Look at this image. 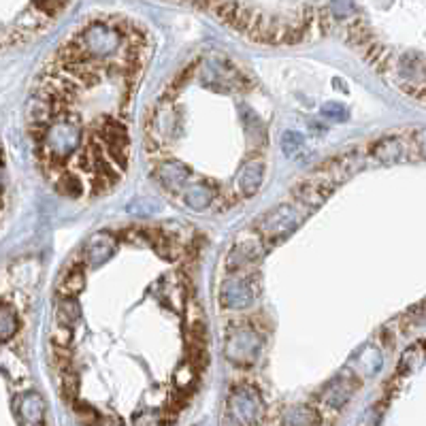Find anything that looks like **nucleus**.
<instances>
[{
	"instance_id": "nucleus-12",
	"label": "nucleus",
	"mask_w": 426,
	"mask_h": 426,
	"mask_svg": "<svg viewBox=\"0 0 426 426\" xmlns=\"http://www.w3.org/2000/svg\"><path fill=\"white\" fill-rule=\"evenodd\" d=\"M115 252V241L109 235H94L86 247V254L90 264L98 267L100 262H105L107 258H111Z\"/></svg>"
},
{
	"instance_id": "nucleus-6",
	"label": "nucleus",
	"mask_w": 426,
	"mask_h": 426,
	"mask_svg": "<svg viewBox=\"0 0 426 426\" xmlns=\"http://www.w3.org/2000/svg\"><path fill=\"white\" fill-rule=\"evenodd\" d=\"M229 409L233 414H237V418L241 422H254L256 416L260 414L262 409V403H260V396L254 392V390H247V388H239L235 390L231 396H229Z\"/></svg>"
},
{
	"instance_id": "nucleus-21",
	"label": "nucleus",
	"mask_w": 426,
	"mask_h": 426,
	"mask_svg": "<svg viewBox=\"0 0 426 426\" xmlns=\"http://www.w3.org/2000/svg\"><path fill=\"white\" fill-rule=\"evenodd\" d=\"M62 392L66 398H75V394H77V378L75 375H66L64 378V384H62Z\"/></svg>"
},
{
	"instance_id": "nucleus-1",
	"label": "nucleus",
	"mask_w": 426,
	"mask_h": 426,
	"mask_svg": "<svg viewBox=\"0 0 426 426\" xmlns=\"http://www.w3.org/2000/svg\"><path fill=\"white\" fill-rule=\"evenodd\" d=\"M186 3L211 11L220 21L229 23V26L247 35L249 39H254L258 32L280 23L264 5L269 0H186ZM273 3H278L282 15L290 26L303 30L305 35H313L320 28L322 11L331 7L318 5V0H273Z\"/></svg>"
},
{
	"instance_id": "nucleus-4",
	"label": "nucleus",
	"mask_w": 426,
	"mask_h": 426,
	"mask_svg": "<svg viewBox=\"0 0 426 426\" xmlns=\"http://www.w3.org/2000/svg\"><path fill=\"white\" fill-rule=\"evenodd\" d=\"M369 156L378 162L392 164V162H405L409 158H416L412 137H400V135H388L378 141H373L369 147Z\"/></svg>"
},
{
	"instance_id": "nucleus-19",
	"label": "nucleus",
	"mask_w": 426,
	"mask_h": 426,
	"mask_svg": "<svg viewBox=\"0 0 426 426\" xmlns=\"http://www.w3.org/2000/svg\"><path fill=\"white\" fill-rule=\"evenodd\" d=\"M412 137V143H414V152H416V158H422L426 160V128H418V130H412L409 133Z\"/></svg>"
},
{
	"instance_id": "nucleus-10",
	"label": "nucleus",
	"mask_w": 426,
	"mask_h": 426,
	"mask_svg": "<svg viewBox=\"0 0 426 426\" xmlns=\"http://www.w3.org/2000/svg\"><path fill=\"white\" fill-rule=\"evenodd\" d=\"M260 256H262V249H260L258 241H254V239L252 241H239L226 258V269L231 273L241 271L247 264H254Z\"/></svg>"
},
{
	"instance_id": "nucleus-17",
	"label": "nucleus",
	"mask_w": 426,
	"mask_h": 426,
	"mask_svg": "<svg viewBox=\"0 0 426 426\" xmlns=\"http://www.w3.org/2000/svg\"><path fill=\"white\" fill-rule=\"evenodd\" d=\"M58 318H60L62 324H66V327H68V324H72L75 320L79 318V305L75 303L70 296H66L62 303L58 305Z\"/></svg>"
},
{
	"instance_id": "nucleus-14",
	"label": "nucleus",
	"mask_w": 426,
	"mask_h": 426,
	"mask_svg": "<svg viewBox=\"0 0 426 426\" xmlns=\"http://www.w3.org/2000/svg\"><path fill=\"white\" fill-rule=\"evenodd\" d=\"M213 203V190L203 188V186H196L186 194V205L194 211H203Z\"/></svg>"
},
{
	"instance_id": "nucleus-3",
	"label": "nucleus",
	"mask_w": 426,
	"mask_h": 426,
	"mask_svg": "<svg viewBox=\"0 0 426 426\" xmlns=\"http://www.w3.org/2000/svg\"><path fill=\"white\" fill-rule=\"evenodd\" d=\"M335 188H337V184L331 177H327L324 173L318 171L316 175H311V177L303 180L292 188V198L296 200L298 207L313 211L327 203L329 196L335 192Z\"/></svg>"
},
{
	"instance_id": "nucleus-18",
	"label": "nucleus",
	"mask_w": 426,
	"mask_h": 426,
	"mask_svg": "<svg viewBox=\"0 0 426 426\" xmlns=\"http://www.w3.org/2000/svg\"><path fill=\"white\" fill-rule=\"evenodd\" d=\"M303 143H305V139H303V135H300V133H296V130L284 133V137H282V152L286 156H294L298 149L303 147Z\"/></svg>"
},
{
	"instance_id": "nucleus-5",
	"label": "nucleus",
	"mask_w": 426,
	"mask_h": 426,
	"mask_svg": "<svg viewBox=\"0 0 426 426\" xmlns=\"http://www.w3.org/2000/svg\"><path fill=\"white\" fill-rule=\"evenodd\" d=\"M254 300V286L249 278L226 280L220 290V305L224 309H245Z\"/></svg>"
},
{
	"instance_id": "nucleus-15",
	"label": "nucleus",
	"mask_w": 426,
	"mask_h": 426,
	"mask_svg": "<svg viewBox=\"0 0 426 426\" xmlns=\"http://www.w3.org/2000/svg\"><path fill=\"white\" fill-rule=\"evenodd\" d=\"M17 316H15V311L9 307V305H5L3 307V313H0V339H3V343H7L15 333H17Z\"/></svg>"
},
{
	"instance_id": "nucleus-20",
	"label": "nucleus",
	"mask_w": 426,
	"mask_h": 426,
	"mask_svg": "<svg viewBox=\"0 0 426 426\" xmlns=\"http://www.w3.org/2000/svg\"><path fill=\"white\" fill-rule=\"evenodd\" d=\"M322 115L331 117V119H341V117H345V109L337 103H329V105L322 107Z\"/></svg>"
},
{
	"instance_id": "nucleus-7",
	"label": "nucleus",
	"mask_w": 426,
	"mask_h": 426,
	"mask_svg": "<svg viewBox=\"0 0 426 426\" xmlns=\"http://www.w3.org/2000/svg\"><path fill=\"white\" fill-rule=\"evenodd\" d=\"M258 347H260V343H258L256 333H252V331H239V333L231 339L226 354H229V358H231L233 362L249 365V362L256 358Z\"/></svg>"
},
{
	"instance_id": "nucleus-2",
	"label": "nucleus",
	"mask_w": 426,
	"mask_h": 426,
	"mask_svg": "<svg viewBox=\"0 0 426 426\" xmlns=\"http://www.w3.org/2000/svg\"><path fill=\"white\" fill-rule=\"evenodd\" d=\"M300 220H303V215L296 211V207L280 205L258 222V231L262 233L269 245H278L300 226Z\"/></svg>"
},
{
	"instance_id": "nucleus-16",
	"label": "nucleus",
	"mask_w": 426,
	"mask_h": 426,
	"mask_svg": "<svg viewBox=\"0 0 426 426\" xmlns=\"http://www.w3.org/2000/svg\"><path fill=\"white\" fill-rule=\"evenodd\" d=\"M84 288H86V275H84L81 269H75L64 278L60 290H62L64 296H75V294H79Z\"/></svg>"
},
{
	"instance_id": "nucleus-8",
	"label": "nucleus",
	"mask_w": 426,
	"mask_h": 426,
	"mask_svg": "<svg viewBox=\"0 0 426 426\" xmlns=\"http://www.w3.org/2000/svg\"><path fill=\"white\" fill-rule=\"evenodd\" d=\"M19 422L26 426H37L45 422V400L39 392H28L17 398Z\"/></svg>"
},
{
	"instance_id": "nucleus-13",
	"label": "nucleus",
	"mask_w": 426,
	"mask_h": 426,
	"mask_svg": "<svg viewBox=\"0 0 426 426\" xmlns=\"http://www.w3.org/2000/svg\"><path fill=\"white\" fill-rule=\"evenodd\" d=\"M56 190L64 196H70V198H77L81 194H86V184L84 180L79 177V175L75 173H62L60 177L54 182Z\"/></svg>"
},
{
	"instance_id": "nucleus-9",
	"label": "nucleus",
	"mask_w": 426,
	"mask_h": 426,
	"mask_svg": "<svg viewBox=\"0 0 426 426\" xmlns=\"http://www.w3.org/2000/svg\"><path fill=\"white\" fill-rule=\"evenodd\" d=\"M156 177L158 182L166 188V190H173L177 192L186 186L188 177H190V168L182 162V160H166L158 166L156 171Z\"/></svg>"
},
{
	"instance_id": "nucleus-11",
	"label": "nucleus",
	"mask_w": 426,
	"mask_h": 426,
	"mask_svg": "<svg viewBox=\"0 0 426 426\" xmlns=\"http://www.w3.org/2000/svg\"><path fill=\"white\" fill-rule=\"evenodd\" d=\"M264 182V164L260 160H249L243 164L239 177H237V186H239V192L243 196H254L260 186Z\"/></svg>"
}]
</instances>
